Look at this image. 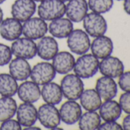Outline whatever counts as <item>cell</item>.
Instances as JSON below:
<instances>
[{
	"mask_svg": "<svg viewBox=\"0 0 130 130\" xmlns=\"http://www.w3.org/2000/svg\"><path fill=\"white\" fill-rule=\"evenodd\" d=\"M12 58L11 48L6 44L0 43V66L3 67L9 63Z\"/></svg>",
	"mask_w": 130,
	"mask_h": 130,
	"instance_id": "f546056e",
	"label": "cell"
},
{
	"mask_svg": "<svg viewBox=\"0 0 130 130\" xmlns=\"http://www.w3.org/2000/svg\"><path fill=\"white\" fill-rule=\"evenodd\" d=\"M31 129H41L39 127H37V126H34L33 125H31V126H28V127H25L24 130H31Z\"/></svg>",
	"mask_w": 130,
	"mask_h": 130,
	"instance_id": "8d00e7d4",
	"label": "cell"
},
{
	"mask_svg": "<svg viewBox=\"0 0 130 130\" xmlns=\"http://www.w3.org/2000/svg\"><path fill=\"white\" fill-rule=\"evenodd\" d=\"M22 25L15 18H7L0 24V35L9 41H13L21 37Z\"/></svg>",
	"mask_w": 130,
	"mask_h": 130,
	"instance_id": "4fadbf2b",
	"label": "cell"
},
{
	"mask_svg": "<svg viewBox=\"0 0 130 130\" xmlns=\"http://www.w3.org/2000/svg\"><path fill=\"white\" fill-rule=\"evenodd\" d=\"M38 119L40 123L45 128L53 129L60 124L59 110L54 105L44 103L38 110Z\"/></svg>",
	"mask_w": 130,
	"mask_h": 130,
	"instance_id": "9c48e42d",
	"label": "cell"
},
{
	"mask_svg": "<svg viewBox=\"0 0 130 130\" xmlns=\"http://www.w3.org/2000/svg\"><path fill=\"white\" fill-rule=\"evenodd\" d=\"M12 55L26 60L32 59L37 55V44L34 40L28 38H19L11 46Z\"/></svg>",
	"mask_w": 130,
	"mask_h": 130,
	"instance_id": "ba28073f",
	"label": "cell"
},
{
	"mask_svg": "<svg viewBox=\"0 0 130 130\" xmlns=\"http://www.w3.org/2000/svg\"><path fill=\"white\" fill-rule=\"evenodd\" d=\"M95 90L103 100H112L118 93V86L112 77L103 76L97 79Z\"/></svg>",
	"mask_w": 130,
	"mask_h": 130,
	"instance_id": "e0dca14e",
	"label": "cell"
},
{
	"mask_svg": "<svg viewBox=\"0 0 130 130\" xmlns=\"http://www.w3.org/2000/svg\"><path fill=\"white\" fill-rule=\"evenodd\" d=\"M119 103L124 112L130 114V92H124L122 93Z\"/></svg>",
	"mask_w": 130,
	"mask_h": 130,
	"instance_id": "1f68e13d",
	"label": "cell"
},
{
	"mask_svg": "<svg viewBox=\"0 0 130 130\" xmlns=\"http://www.w3.org/2000/svg\"><path fill=\"white\" fill-rule=\"evenodd\" d=\"M75 58L68 51L57 52L52 59V65L56 71L60 74H67L74 67Z\"/></svg>",
	"mask_w": 130,
	"mask_h": 130,
	"instance_id": "2e32d148",
	"label": "cell"
},
{
	"mask_svg": "<svg viewBox=\"0 0 130 130\" xmlns=\"http://www.w3.org/2000/svg\"><path fill=\"white\" fill-rule=\"evenodd\" d=\"M17 94L22 102L34 103L41 97V89L39 85L32 80H25L19 86Z\"/></svg>",
	"mask_w": 130,
	"mask_h": 130,
	"instance_id": "ffe728a7",
	"label": "cell"
},
{
	"mask_svg": "<svg viewBox=\"0 0 130 130\" xmlns=\"http://www.w3.org/2000/svg\"><path fill=\"white\" fill-rule=\"evenodd\" d=\"M9 74L16 80L25 81L30 77L31 68L26 59L16 57L9 62Z\"/></svg>",
	"mask_w": 130,
	"mask_h": 130,
	"instance_id": "44dd1931",
	"label": "cell"
},
{
	"mask_svg": "<svg viewBox=\"0 0 130 130\" xmlns=\"http://www.w3.org/2000/svg\"><path fill=\"white\" fill-rule=\"evenodd\" d=\"M17 120L21 125L28 127L35 124L38 120V110L31 103H22L16 110Z\"/></svg>",
	"mask_w": 130,
	"mask_h": 130,
	"instance_id": "d6986e66",
	"label": "cell"
},
{
	"mask_svg": "<svg viewBox=\"0 0 130 130\" xmlns=\"http://www.w3.org/2000/svg\"><path fill=\"white\" fill-rule=\"evenodd\" d=\"M56 71L52 63L43 61L36 63L31 71L30 77L33 82L39 86H43L52 81L55 76Z\"/></svg>",
	"mask_w": 130,
	"mask_h": 130,
	"instance_id": "8992f818",
	"label": "cell"
},
{
	"mask_svg": "<svg viewBox=\"0 0 130 130\" xmlns=\"http://www.w3.org/2000/svg\"><path fill=\"white\" fill-rule=\"evenodd\" d=\"M123 9L126 14L130 15V0H123Z\"/></svg>",
	"mask_w": 130,
	"mask_h": 130,
	"instance_id": "d590c367",
	"label": "cell"
},
{
	"mask_svg": "<svg viewBox=\"0 0 130 130\" xmlns=\"http://www.w3.org/2000/svg\"><path fill=\"white\" fill-rule=\"evenodd\" d=\"M83 26L87 35L93 38L105 35L108 29L106 20L102 14L93 12L86 15L83 19Z\"/></svg>",
	"mask_w": 130,
	"mask_h": 130,
	"instance_id": "277c9868",
	"label": "cell"
},
{
	"mask_svg": "<svg viewBox=\"0 0 130 130\" xmlns=\"http://www.w3.org/2000/svg\"><path fill=\"white\" fill-rule=\"evenodd\" d=\"M92 54L98 59H103L110 56L113 52L114 45L112 39L106 35H101L94 38L90 44Z\"/></svg>",
	"mask_w": 130,
	"mask_h": 130,
	"instance_id": "9a60e30c",
	"label": "cell"
},
{
	"mask_svg": "<svg viewBox=\"0 0 130 130\" xmlns=\"http://www.w3.org/2000/svg\"><path fill=\"white\" fill-rule=\"evenodd\" d=\"M17 80L9 74H0V94L3 96H13L18 90Z\"/></svg>",
	"mask_w": 130,
	"mask_h": 130,
	"instance_id": "4316f807",
	"label": "cell"
},
{
	"mask_svg": "<svg viewBox=\"0 0 130 130\" xmlns=\"http://www.w3.org/2000/svg\"><path fill=\"white\" fill-rule=\"evenodd\" d=\"M116 1H123V0H116Z\"/></svg>",
	"mask_w": 130,
	"mask_h": 130,
	"instance_id": "b9f144b4",
	"label": "cell"
},
{
	"mask_svg": "<svg viewBox=\"0 0 130 130\" xmlns=\"http://www.w3.org/2000/svg\"><path fill=\"white\" fill-rule=\"evenodd\" d=\"M17 103L12 96H3L0 99V122L12 119L16 113Z\"/></svg>",
	"mask_w": 130,
	"mask_h": 130,
	"instance_id": "83f0119b",
	"label": "cell"
},
{
	"mask_svg": "<svg viewBox=\"0 0 130 130\" xmlns=\"http://www.w3.org/2000/svg\"><path fill=\"white\" fill-rule=\"evenodd\" d=\"M41 96L46 103L57 105L62 101L63 96L60 86L51 81L43 85L41 90Z\"/></svg>",
	"mask_w": 130,
	"mask_h": 130,
	"instance_id": "cb8c5ba5",
	"label": "cell"
},
{
	"mask_svg": "<svg viewBox=\"0 0 130 130\" xmlns=\"http://www.w3.org/2000/svg\"><path fill=\"white\" fill-rule=\"evenodd\" d=\"M66 5L61 0H43L38 7V14L44 21H52L65 15Z\"/></svg>",
	"mask_w": 130,
	"mask_h": 130,
	"instance_id": "3957f363",
	"label": "cell"
},
{
	"mask_svg": "<svg viewBox=\"0 0 130 130\" xmlns=\"http://www.w3.org/2000/svg\"><path fill=\"white\" fill-rule=\"evenodd\" d=\"M36 9L34 0H15L11 8V14L13 18L24 22L34 15Z\"/></svg>",
	"mask_w": 130,
	"mask_h": 130,
	"instance_id": "30bf717a",
	"label": "cell"
},
{
	"mask_svg": "<svg viewBox=\"0 0 130 130\" xmlns=\"http://www.w3.org/2000/svg\"><path fill=\"white\" fill-rule=\"evenodd\" d=\"M59 114L63 122L67 125H74L78 122L82 115V106L76 100H68L61 105Z\"/></svg>",
	"mask_w": 130,
	"mask_h": 130,
	"instance_id": "7c38bea8",
	"label": "cell"
},
{
	"mask_svg": "<svg viewBox=\"0 0 130 130\" xmlns=\"http://www.w3.org/2000/svg\"><path fill=\"white\" fill-rule=\"evenodd\" d=\"M99 130H122V126L116 121H105L98 128Z\"/></svg>",
	"mask_w": 130,
	"mask_h": 130,
	"instance_id": "836d02e7",
	"label": "cell"
},
{
	"mask_svg": "<svg viewBox=\"0 0 130 130\" xmlns=\"http://www.w3.org/2000/svg\"><path fill=\"white\" fill-rule=\"evenodd\" d=\"M119 88L124 92H130V71L123 72L118 80Z\"/></svg>",
	"mask_w": 130,
	"mask_h": 130,
	"instance_id": "4dcf8cb0",
	"label": "cell"
},
{
	"mask_svg": "<svg viewBox=\"0 0 130 130\" xmlns=\"http://www.w3.org/2000/svg\"><path fill=\"white\" fill-rule=\"evenodd\" d=\"M74 30L73 22L68 18H59L52 20L48 25V31L56 38H68Z\"/></svg>",
	"mask_w": 130,
	"mask_h": 130,
	"instance_id": "7402d4cb",
	"label": "cell"
},
{
	"mask_svg": "<svg viewBox=\"0 0 130 130\" xmlns=\"http://www.w3.org/2000/svg\"><path fill=\"white\" fill-rule=\"evenodd\" d=\"M6 1V0H0V5H1V4H3L4 2Z\"/></svg>",
	"mask_w": 130,
	"mask_h": 130,
	"instance_id": "f35d334b",
	"label": "cell"
},
{
	"mask_svg": "<svg viewBox=\"0 0 130 130\" xmlns=\"http://www.w3.org/2000/svg\"><path fill=\"white\" fill-rule=\"evenodd\" d=\"M122 112L119 102L113 100H104L99 108L100 118L104 121H116L120 118Z\"/></svg>",
	"mask_w": 130,
	"mask_h": 130,
	"instance_id": "603a6c76",
	"label": "cell"
},
{
	"mask_svg": "<svg viewBox=\"0 0 130 130\" xmlns=\"http://www.w3.org/2000/svg\"><path fill=\"white\" fill-rule=\"evenodd\" d=\"M87 0H69L66 5L65 14L72 22L78 23L83 21L88 13Z\"/></svg>",
	"mask_w": 130,
	"mask_h": 130,
	"instance_id": "5bb4252c",
	"label": "cell"
},
{
	"mask_svg": "<svg viewBox=\"0 0 130 130\" xmlns=\"http://www.w3.org/2000/svg\"><path fill=\"white\" fill-rule=\"evenodd\" d=\"M47 31V24L40 17H31L24 22L22 25V34L25 37L32 40H38L43 38Z\"/></svg>",
	"mask_w": 130,
	"mask_h": 130,
	"instance_id": "52a82bcc",
	"label": "cell"
},
{
	"mask_svg": "<svg viewBox=\"0 0 130 130\" xmlns=\"http://www.w3.org/2000/svg\"><path fill=\"white\" fill-rule=\"evenodd\" d=\"M88 8L93 12L104 14L109 12L114 4L113 0H88Z\"/></svg>",
	"mask_w": 130,
	"mask_h": 130,
	"instance_id": "f1b7e54d",
	"label": "cell"
},
{
	"mask_svg": "<svg viewBox=\"0 0 130 130\" xmlns=\"http://www.w3.org/2000/svg\"><path fill=\"white\" fill-rule=\"evenodd\" d=\"M35 2H39V3H41V1H43V0H34Z\"/></svg>",
	"mask_w": 130,
	"mask_h": 130,
	"instance_id": "ab89813d",
	"label": "cell"
},
{
	"mask_svg": "<svg viewBox=\"0 0 130 130\" xmlns=\"http://www.w3.org/2000/svg\"><path fill=\"white\" fill-rule=\"evenodd\" d=\"M0 129L2 130H20L22 129L21 124L18 122V120L9 119L2 122L0 125Z\"/></svg>",
	"mask_w": 130,
	"mask_h": 130,
	"instance_id": "d6a6232c",
	"label": "cell"
},
{
	"mask_svg": "<svg viewBox=\"0 0 130 130\" xmlns=\"http://www.w3.org/2000/svg\"><path fill=\"white\" fill-rule=\"evenodd\" d=\"M80 106L87 111H96L102 104V99L94 89L84 90L80 96Z\"/></svg>",
	"mask_w": 130,
	"mask_h": 130,
	"instance_id": "d4e9b609",
	"label": "cell"
},
{
	"mask_svg": "<svg viewBox=\"0 0 130 130\" xmlns=\"http://www.w3.org/2000/svg\"><path fill=\"white\" fill-rule=\"evenodd\" d=\"M3 20V11L1 8H0V24H1Z\"/></svg>",
	"mask_w": 130,
	"mask_h": 130,
	"instance_id": "74e56055",
	"label": "cell"
},
{
	"mask_svg": "<svg viewBox=\"0 0 130 130\" xmlns=\"http://www.w3.org/2000/svg\"><path fill=\"white\" fill-rule=\"evenodd\" d=\"M58 44L54 37L44 36L37 44V54L44 60H51L58 52Z\"/></svg>",
	"mask_w": 130,
	"mask_h": 130,
	"instance_id": "ac0fdd59",
	"label": "cell"
},
{
	"mask_svg": "<svg viewBox=\"0 0 130 130\" xmlns=\"http://www.w3.org/2000/svg\"><path fill=\"white\" fill-rule=\"evenodd\" d=\"M63 96L71 100H77L84 90V84L80 77L75 74H67L60 81Z\"/></svg>",
	"mask_w": 130,
	"mask_h": 130,
	"instance_id": "7a4b0ae2",
	"label": "cell"
},
{
	"mask_svg": "<svg viewBox=\"0 0 130 130\" xmlns=\"http://www.w3.org/2000/svg\"><path fill=\"white\" fill-rule=\"evenodd\" d=\"M67 44L72 53L82 55L90 48V40L87 33L82 29H74L68 37Z\"/></svg>",
	"mask_w": 130,
	"mask_h": 130,
	"instance_id": "5b68a950",
	"label": "cell"
},
{
	"mask_svg": "<svg viewBox=\"0 0 130 130\" xmlns=\"http://www.w3.org/2000/svg\"><path fill=\"white\" fill-rule=\"evenodd\" d=\"M62 2H63V3H65V2H68L69 0H61Z\"/></svg>",
	"mask_w": 130,
	"mask_h": 130,
	"instance_id": "60d3db41",
	"label": "cell"
},
{
	"mask_svg": "<svg viewBox=\"0 0 130 130\" xmlns=\"http://www.w3.org/2000/svg\"><path fill=\"white\" fill-rule=\"evenodd\" d=\"M122 129L124 130H130V114H128L125 116L122 120Z\"/></svg>",
	"mask_w": 130,
	"mask_h": 130,
	"instance_id": "e575fe53",
	"label": "cell"
},
{
	"mask_svg": "<svg viewBox=\"0 0 130 130\" xmlns=\"http://www.w3.org/2000/svg\"><path fill=\"white\" fill-rule=\"evenodd\" d=\"M99 59L92 54H84L75 60L74 71L81 79L93 77L99 71Z\"/></svg>",
	"mask_w": 130,
	"mask_h": 130,
	"instance_id": "6da1fadb",
	"label": "cell"
},
{
	"mask_svg": "<svg viewBox=\"0 0 130 130\" xmlns=\"http://www.w3.org/2000/svg\"><path fill=\"white\" fill-rule=\"evenodd\" d=\"M77 122L82 130H95L101 124V118L96 111H87L80 116Z\"/></svg>",
	"mask_w": 130,
	"mask_h": 130,
	"instance_id": "484cf974",
	"label": "cell"
},
{
	"mask_svg": "<svg viewBox=\"0 0 130 130\" xmlns=\"http://www.w3.org/2000/svg\"><path fill=\"white\" fill-rule=\"evenodd\" d=\"M124 64L122 61L114 56H108L100 62L99 71L103 76L113 79L118 78L124 72Z\"/></svg>",
	"mask_w": 130,
	"mask_h": 130,
	"instance_id": "8fae6325",
	"label": "cell"
}]
</instances>
